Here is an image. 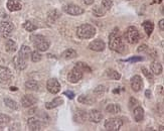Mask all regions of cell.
<instances>
[{"label":"cell","mask_w":164,"mask_h":131,"mask_svg":"<svg viewBox=\"0 0 164 131\" xmlns=\"http://www.w3.org/2000/svg\"><path fill=\"white\" fill-rule=\"evenodd\" d=\"M109 46L112 50L117 53H122L124 50V43L122 36L120 35V31L118 28H115L113 31L111 32L109 36Z\"/></svg>","instance_id":"1"},{"label":"cell","mask_w":164,"mask_h":131,"mask_svg":"<svg viewBox=\"0 0 164 131\" xmlns=\"http://www.w3.org/2000/svg\"><path fill=\"white\" fill-rule=\"evenodd\" d=\"M96 35V28L91 24H82L77 28V35L81 40H90Z\"/></svg>","instance_id":"2"},{"label":"cell","mask_w":164,"mask_h":131,"mask_svg":"<svg viewBox=\"0 0 164 131\" xmlns=\"http://www.w3.org/2000/svg\"><path fill=\"white\" fill-rule=\"evenodd\" d=\"M30 40H32V44L35 46V49L40 50V52H45V50L49 49V41L44 35H32L30 37Z\"/></svg>","instance_id":"3"},{"label":"cell","mask_w":164,"mask_h":131,"mask_svg":"<svg viewBox=\"0 0 164 131\" xmlns=\"http://www.w3.org/2000/svg\"><path fill=\"white\" fill-rule=\"evenodd\" d=\"M125 39H126L127 43L131 44H137L140 40V35H139L138 29L134 26L128 27L126 32H125Z\"/></svg>","instance_id":"4"},{"label":"cell","mask_w":164,"mask_h":131,"mask_svg":"<svg viewBox=\"0 0 164 131\" xmlns=\"http://www.w3.org/2000/svg\"><path fill=\"white\" fill-rule=\"evenodd\" d=\"M123 121L121 118H110L105 122V128L109 131H118L122 127Z\"/></svg>","instance_id":"5"},{"label":"cell","mask_w":164,"mask_h":131,"mask_svg":"<svg viewBox=\"0 0 164 131\" xmlns=\"http://www.w3.org/2000/svg\"><path fill=\"white\" fill-rule=\"evenodd\" d=\"M83 76H84V73L82 72L79 68L75 67L74 69H73L70 73L68 75V81L71 82L73 84H76L77 82H80L82 79H83Z\"/></svg>","instance_id":"6"},{"label":"cell","mask_w":164,"mask_h":131,"mask_svg":"<svg viewBox=\"0 0 164 131\" xmlns=\"http://www.w3.org/2000/svg\"><path fill=\"white\" fill-rule=\"evenodd\" d=\"M14 30V24L10 21H2L0 23V32L3 37H9Z\"/></svg>","instance_id":"7"},{"label":"cell","mask_w":164,"mask_h":131,"mask_svg":"<svg viewBox=\"0 0 164 131\" xmlns=\"http://www.w3.org/2000/svg\"><path fill=\"white\" fill-rule=\"evenodd\" d=\"M63 11L70 15H81L85 12L83 8L75 5V4H68V5L63 6Z\"/></svg>","instance_id":"8"},{"label":"cell","mask_w":164,"mask_h":131,"mask_svg":"<svg viewBox=\"0 0 164 131\" xmlns=\"http://www.w3.org/2000/svg\"><path fill=\"white\" fill-rule=\"evenodd\" d=\"M12 79L11 71L6 67L0 66V83H9Z\"/></svg>","instance_id":"9"},{"label":"cell","mask_w":164,"mask_h":131,"mask_svg":"<svg viewBox=\"0 0 164 131\" xmlns=\"http://www.w3.org/2000/svg\"><path fill=\"white\" fill-rule=\"evenodd\" d=\"M46 88L49 90V93L51 94H58V93L60 91V85L57 79H49L46 83Z\"/></svg>","instance_id":"10"},{"label":"cell","mask_w":164,"mask_h":131,"mask_svg":"<svg viewBox=\"0 0 164 131\" xmlns=\"http://www.w3.org/2000/svg\"><path fill=\"white\" fill-rule=\"evenodd\" d=\"M88 119L91 122H94V123H99V122H101L103 119V113L100 110L93 109V110H91L90 113L88 114Z\"/></svg>","instance_id":"11"},{"label":"cell","mask_w":164,"mask_h":131,"mask_svg":"<svg viewBox=\"0 0 164 131\" xmlns=\"http://www.w3.org/2000/svg\"><path fill=\"white\" fill-rule=\"evenodd\" d=\"M131 88L133 91L139 92L142 88H143V80L140 76L135 75L134 77H132L131 79Z\"/></svg>","instance_id":"12"},{"label":"cell","mask_w":164,"mask_h":131,"mask_svg":"<svg viewBox=\"0 0 164 131\" xmlns=\"http://www.w3.org/2000/svg\"><path fill=\"white\" fill-rule=\"evenodd\" d=\"M106 48V44L102 40H93L89 44V49L94 50V52H103Z\"/></svg>","instance_id":"13"},{"label":"cell","mask_w":164,"mask_h":131,"mask_svg":"<svg viewBox=\"0 0 164 131\" xmlns=\"http://www.w3.org/2000/svg\"><path fill=\"white\" fill-rule=\"evenodd\" d=\"M36 102H37V99L33 95H24L22 98H21V105L25 108L31 107L32 105H34Z\"/></svg>","instance_id":"14"},{"label":"cell","mask_w":164,"mask_h":131,"mask_svg":"<svg viewBox=\"0 0 164 131\" xmlns=\"http://www.w3.org/2000/svg\"><path fill=\"white\" fill-rule=\"evenodd\" d=\"M74 119L77 123H84L85 121H87L88 119V113L85 111V110H77L74 116Z\"/></svg>","instance_id":"15"},{"label":"cell","mask_w":164,"mask_h":131,"mask_svg":"<svg viewBox=\"0 0 164 131\" xmlns=\"http://www.w3.org/2000/svg\"><path fill=\"white\" fill-rule=\"evenodd\" d=\"M6 6L9 11H18L22 8L20 0H8Z\"/></svg>","instance_id":"16"},{"label":"cell","mask_w":164,"mask_h":131,"mask_svg":"<svg viewBox=\"0 0 164 131\" xmlns=\"http://www.w3.org/2000/svg\"><path fill=\"white\" fill-rule=\"evenodd\" d=\"M31 56V49H30L29 46L27 45H22L21 49H19V53H18V58H22L24 61H27L28 58Z\"/></svg>","instance_id":"17"},{"label":"cell","mask_w":164,"mask_h":131,"mask_svg":"<svg viewBox=\"0 0 164 131\" xmlns=\"http://www.w3.org/2000/svg\"><path fill=\"white\" fill-rule=\"evenodd\" d=\"M27 126H28L29 130H31V131L40 130V120L36 119V118H34V117L29 118V119L27 120Z\"/></svg>","instance_id":"18"},{"label":"cell","mask_w":164,"mask_h":131,"mask_svg":"<svg viewBox=\"0 0 164 131\" xmlns=\"http://www.w3.org/2000/svg\"><path fill=\"white\" fill-rule=\"evenodd\" d=\"M63 100L62 97H55L53 101L47 102L45 104V108L46 109H54L55 107L59 106V105H63Z\"/></svg>","instance_id":"19"},{"label":"cell","mask_w":164,"mask_h":131,"mask_svg":"<svg viewBox=\"0 0 164 131\" xmlns=\"http://www.w3.org/2000/svg\"><path fill=\"white\" fill-rule=\"evenodd\" d=\"M133 116H134V119L137 122H140L143 120L144 118V110L140 106H136L134 108V111H133Z\"/></svg>","instance_id":"20"},{"label":"cell","mask_w":164,"mask_h":131,"mask_svg":"<svg viewBox=\"0 0 164 131\" xmlns=\"http://www.w3.org/2000/svg\"><path fill=\"white\" fill-rule=\"evenodd\" d=\"M150 67H151V72H152V74H154V75L162 74L163 68H162V65L159 62H152Z\"/></svg>","instance_id":"21"},{"label":"cell","mask_w":164,"mask_h":131,"mask_svg":"<svg viewBox=\"0 0 164 131\" xmlns=\"http://www.w3.org/2000/svg\"><path fill=\"white\" fill-rule=\"evenodd\" d=\"M16 49H17V44L14 40H6L5 50L7 53H14V52H16Z\"/></svg>","instance_id":"22"},{"label":"cell","mask_w":164,"mask_h":131,"mask_svg":"<svg viewBox=\"0 0 164 131\" xmlns=\"http://www.w3.org/2000/svg\"><path fill=\"white\" fill-rule=\"evenodd\" d=\"M77 52L75 49H66L64 52L63 53V54H62V57L63 58H66V60H71V58H77Z\"/></svg>","instance_id":"23"},{"label":"cell","mask_w":164,"mask_h":131,"mask_svg":"<svg viewBox=\"0 0 164 131\" xmlns=\"http://www.w3.org/2000/svg\"><path fill=\"white\" fill-rule=\"evenodd\" d=\"M14 65H15V68L17 70H19V71H22L24 70L25 68H26V61H24L22 60V58H20L18 57H16L14 58Z\"/></svg>","instance_id":"24"},{"label":"cell","mask_w":164,"mask_h":131,"mask_svg":"<svg viewBox=\"0 0 164 131\" xmlns=\"http://www.w3.org/2000/svg\"><path fill=\"white\" fill-rule=\"evenodd\" d=\"M106 111L110 114H118L121 112V107L118 104H109L106 107Z\"/></svg>","instance_id":"25"},{"label":"cell","mask_w":164,"mask_h":131,"mask_svg":"<svg viewBox=\"0 0 164 131\" xmlns=\"http://www.w3.org/2000/svg\"><path fill=\"white\" fill-rule=\"evenodd\" d=\"M142 25H143L146 35H147L148 36L151 35V33L153 32V29H154V24H153V22H152V21H149V20H147V21H144Z\"/></svg>","instance_id":"26"},{"label":"cell","mask_w":164,"mask_h":131,"mask_svg":"<svg viewBox=\"0 0 164 131\" xmlns=\"http://www.w3.org/2000/svg\"><path fill=\"white\" fill-rule=\"evenodd\" d=\"M77 101H79L80 103L86 104V105H92L95 102L94 99H92L90 96H87V95H81L79 98H77Z\"/></svg>","instance_id":"27"},{"label":"cell","mask_w":164,"mask_h":131,"mask_svg":"<svg viewBox=\"0 0 164 131\" xmlns=\"http://www.w3.org/2000/svg\"><path fill=\"white\" fill-rule=\"evenodd\" d=\"M92 11H93V14L96 16V17H103V16L106 14V10L100 6H95Z\"/></svg>","instance_id":"28"},{"label":"cell","mask_w":164,"mask_h":131,"mask_svg":"<svg viewBox=\"0 0 164 131\" xmlns=\"http://www.w3.org/2000/svg\"><path fill=\"white\" fill-rule=\"evenodd\" d=\"M106 74L108 76V78L113 79V80H120L121 79V75L118 73L117 71H115L113 69H109L106 71Z\"/></svg>","instance_id":"29"},{"label":"cell","mask_w":164,"mask_h":131,"mask_svg":"<svg viewBox=\"0 0 164 131\" xmlns=\"http://www.w3.org/2000/svg\"><path fill=\"white\" fill-rule=\"evenodd\" d=\"M25 87L28 90H32V91H35L38 89V83L36 81H34V80H29V81H26L25 83Z\"/></svg>","instance_id":"30"},{"label":"cell","mask_w":164,"mask_h":131,"mask_svg":"<svg viewBox=\"0 0 164 131\" xmlns=\"http://www.w3.org/2000/svg\"><path fill=\"white\" fill-rule=\"evenodd\" d=\"M4 103H5L6 106L9 107L10 109H13V110L18 109V105H17V103L10 98H4Z\"/></svg>","instance_id":"31"},{"label":"cell","mask_w":164,"mask_h":131,"mask_svg":"<svg viewBox=\"0 0 164 131\" xmlns=\"http://www.w3.org/2000/svg\"><path fill=\"white\" fill-rule=\"evenodd\" d=\"M75 67L79 68V69H80L82 72H83V73H85V72H87V73H91V72H92V70L90 69V67H89L87 64H85V63H83V62L77 63Z\"/></svg>","instance_id":"32"},{"label":"cell","mask_w":164,"mask_h":131,"mask_svg":"<svg viewBox=\"0 0 164 131\" xmlns=\"http://www.w3.org/2000/svg\"><path fill=\"white\" fill-rule=\"evenodd\" d=\"M11 121L10 117L7 116V115H4V114L0 113V127L3 125H6L7 123H9V122Z\"/></svg>","instance_id":"33"},{"label":"cell","mask_w":164,"mask_h":131,"mask_svg":"<svg viewBox=\"0 0 164 131\" xmlns=\"http://www.w3.org/2000/svg\"><path fill=\"white\" fill-rule=\"evenodd\" d=\"M23 27L26 29L27 31L29 32H32L34 30H36V25H34L32 22H30V21H26V22H24L23 23Z\"/></svg>","instance_id":"34"},{"label":"cell","mask_w":164,"mask_h":131,"mask_svg":"<svg viewBox=\"0 0 164 131\" xmlns=\"http://www.w3.org/2000/svg\"><path fill=\"white\" fill-rule=\"evenodd\" d=\"M113 6V1L112 0H102V7L105 10H110Z\"/></svg>","instance_id":"35"},{"label":"cell","mask_w":164,"mask_h":131,"mask_svg":"<svg viewBox=\"0 0 164 131\" xmlns=\"http://www.w3.org/2000/svg\"><path fill=\"white\" fill-rule=\"evenodd\" d=\"M142 73L144 74V76H145V77L147 78L148 80H150V82L153 81V74L151 73L149 70H147L146 68H142Z\"/></svg>","instance_id":"36"},{"label":"cell","mask_w":164,"mask_h":131,"mask_svg":"<svg viewBox=\"0 0 164 131\" xmlns=\"http://www.w3.org/2000/svg\"><path fill=\"white\" fill-rule=\"evenodd\" d=\"M31 61L34 62V63H37V62H40L41 60V54L38 53V52H33L31 53Z\"/></svg>","instance_id":"37"},{"label":"cell","mask_w":164,"mask_h":131,"mask_svg":"<svg viewBox=\"0 0 164 131\" xmlns=\"http://www.w3.org/2000/svg\"><path fill=\"white\" fill-rule=\"evenodd\" d=\"M94 93L96 95H102L105 93V87L104 86H98L96 89L94 90Z\"/></svg>","instance_id":"38"},{"label":"cell","mask_w":164,"mask_h":131,"mask_svg":"<svg viewBox=\"0 0 164 131\" xmlns=\"http://www.w3.org/2000/svg\"><path fill=\"white\" fill-rule=\"evenodd\" d=\"M137 105H138V101L134 98V97H131L130 101H129V108L133 109V108H135Z\"/></svg>","instance_id":"39"},{"label":"cell","mask_w":164,"mask_h":131,"mask_svg":"<svg viewBox=\"0 0 164 131\" xmlns=\"http://www.w3.org/2000/svg\"><path fill=\"white\" fill-rule=\"evenodd\" d=\"M143 60V58L142 57H133V58H129V60H127V62H140V61H142Z\"/></svg>","instance_id":"40"},{"label":"cell","mask_w":164,"mask_h":131,"mask_svg":"<svg viewBox=\"0 0 164 131\" xmlns=\"http://www.w3.org/2000/svg\"><path fill=\"white\" fill-rule=\"evenodd\" d=\"M64 95L68 96V98H70V99H74V97H75L74 92H71V91H67V92H64Z\"/></svg>","instance_id":"41"},{"label":"cell","mask_w":164,"mask_h":131,"mask_svg":"<svg viewBox=\"0 0 164 131\" xmlns=\"http://www.w3.org/2000/svg\"><path fill=\"white\" fill-rule=\"evenodd\" d=\"M146 49H147V45L146 44H142V45H140L139 48H138V52H144V50H146Z\"/></svg>","instance_id":"42"},{"label":"cell","mask_w":164,"mask_h":131,"mask_svg":"<svg viewBox=\"0 0 164 131\" xmlns=\"http://www.w3.org/2000/svg\"><path fill=\"white\" fill-rule=\"evenodd\" d=\"M83 2L86 4V5H92V4L95 2V0H83Z\"/></svg>","instance_id":"43"},{"label":"cell","mask_w":164,"mask_h":131,"mask_svg":"<svg viewBox=\"0 0 164 131\" xmlns=\"http://www.w3.org/2000/svg\"><path fill=\"white\" fill-rule=\"evenodd\" d=\"M163 23H164V20H163V19H161L160 21H159V26H160L161 30H164V25H163Z\"/></svg>","instance_id":"44"},{"label":"cell","mask_w":164,"mask_h":131,"mask_svg":"<svg viewBox=\"0 0 164 131\" xmlns=\"http://www.w3.org/2000/svg\"><path fill=\"white\" fill-rule=\"evenodd\" d=\"M145 95H146V97H147V98H151V92H150V90H147V91H146Z\"/></svg>","instance_id":"45"},{"label":"cell","mask_w":164,"mask_h":131,"mask_svg":"<svg viewBox=\"0 0 164 131\" xmlns=\"http://www.w3.org/2000/svg\"><path fill=\"white\" fill-rule=\"evenodd\" d=\"M10 90H11V91H17V88H16V87H11Z\"/></svg>","instance_id":"46"},{"label":"cell","mask_w":164,"mask_h":131,"mask_svg":"<svg viewBox=\"0 0 164 131\" xmlns=\"http://www.w3.org/2000/svg\"><path fill=\"white\" fill-rule=\"evenodd\" d=\"M128 1H131V0H128Z\"/></svg>","instance_id":"47"}]
</instances>
